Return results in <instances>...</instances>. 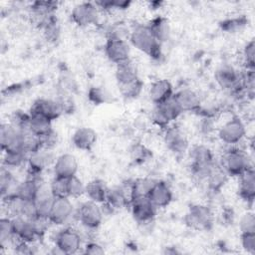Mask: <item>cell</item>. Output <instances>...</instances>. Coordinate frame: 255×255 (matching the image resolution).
I'll list each match as a JSON object with an SVG mask.
<instances>
[{
  "label": "cell",
  "mask_w": 255,
  "mask_h": 255,
  "mask_svg": "<svg viewBox=\"0 0 255 255\" xmlns=\"http://www.w3.org/2000/svg\"><path fill=\"white\" fill-rule=\"evenodd\" d=\"M128 41L138 51L144 53L152 60H159L162 55V44L152 35L147 24H135L130 28Z\"/></svg>",
  "instance_id": "6da1fadb"
},
{
  "label": "cell",
  "mask_w": 255,
  "mask_h": 255,
  "mask_svg": "<svg viewBox=\"0 0 255 255\" xmlns=\"http://www.w3.org/2000/svg\"><path fill=\"white\" fill-rule=\"evenodd\" d=\"M191 174L198 180H206L217 165L212 150L204 144L193 145L188 152Z\"/></svg>",
  "instance_id": "7a4b0ae2"
},
{
  "label": "cell",
  "mask_w": 255,
  "mask_h": 255,
  "mask_svg": "<svg viewBox=\"0 0 255 255\" xmlns=\"http://www.w3.org/2000/svg\"><path fill=\"white\" fill-rule=\"evenodd\" d=\"M230 147L223 153L220 166L227 173L228 176L238 177L248 168L253 167L249 155L241 148L229 145Z\"/></svg>",
  "instance_id": "3957f363"
},
{
  "label": "cell",
  "mask_w": 255,
  "mask_h": 255,
  "mask_svg": "<svg viewBox=\"0 0 255 255\" xmlns=\"http://www.w3.org/2000/svg\"><path fill=\"white\" fill-rule=\"evenodd\" d=\"M214 78L217 85L227 92L232 94L245 93L241 80V72L230 64L223 63L218 66L215 70Z\"/></svg>",
  "instance_id": "277c9868"
},
{
  "label": "cell",
  "mask_w": 255,
  "mask_h": 255,
  "mask_svg": "<svg viewBox=\"0 0 255 255\" xmlns=\"http://www.w3.org/2000/svg\"><path fill=\"white\" fill-rule=\"evenodd\" d=\"M184 222L194 230H209L213 224V213L207 205L192 204L184 216Z\"/></svg>",
  "instance_id": "5b68a950"
},
{
  "label": "cell",
  "mask_w": 255,
  "mask_h": 255,
  "mask_svg": "<svg viewBox=\"0 0 255 255\" xmlns=\"http://www.w3.org/2000/svg\"><path fill=\"white\" fill-rule=\"evenodd\" d=\"M181 114L180 108L174 99L171 98L161 104L154 105L151 112V121L156 127L166 128L173 121L178 119Z\"/></svg>",
  "instance_id": "8992f818"
},
{
  "label": "cell",
  "mask_w": 255,
  "mask_h": 255,
  "mask_svg": "<svg viewBox=\"0 0 255 255\" xmlns=\"http://www.w3.org/2000/svg\"><path fill=\"white\" fill-rule=\"evenodd\" d=\"M55 155L53 149L40 148L39 150L29 154L27 160L28 166V176L33 179L41 180L42 172L49 166H53L55 162Z\"/></svg>",
  "instance_id": "52a82bcc"
},
{
  "label": "cell",
  "mask_w": 255,
  "mask_h": 255,
  "mask_svg": "<svg viewBox=\"0 0 255 255\" xmlns=\"http://www.w3.org/2000/svg\"><path fill=\"white\" fill-rule=\"evenodd\" d=\"M75 216L84 227L87 229L95 230L102 224L104 212L99 206V203L88 200L79 206Z\"/></svg>",
  "instance_id": "ba28073f"
},
{
  "label": "cell",
  "mask_w": 255,
  "mask_h": 255,
  "mask_svg": "<svg viewBox=\"0 0 255 255\" xmlns=\"http://www.w3.org/2000/svg\"><path fill=\"white\" fill-rule=\"evenodd\" d=\"M246 135V127L239 117H232L218 129L219 139L227 145H236Z\"/></svg>",
  "instance_id": "9c48e42d"
},
{
  "label": "cell",
  "mask_w": 255,
  "mask_h": 255,
  "mask_svg": "<svg viewBox=\"0 0 255 255\" xmlns=\"http://www.w3.org/2000/svg\"><path fill=\"white\" fill-rule=\"evenodd\" d=\"M54 243L63 254H75L82 247V237L76 229L64 227L56 233Z\"/></svg>",
  "instance_id": "30bf717a"
},
{
  "label": "cell",
  "mask_w": 255,
  "mask_h": 255,
  "mask_svg": "<svg viewBox=\"0 0 255 255\" xmlns=\"http://www.w3.org/2000/svg\"><path fill=\"white\" fill-rule=\"evenodd\" d=\"M71 19L80 27L96 25L100 19V10L95 2H82L73 8Z\"/></svg>",
  "instance_id": "8fae6325"
},
{
  "label": "cell",
  "mask_w": 255,
  "mask_h": 255,
  "mask_svg": "<svg viewBox=\"0 0 255 255\" xmlns=\"http://www.w3.org/2000/svg\"><path fill=\"white\" fill-rule=\"evenodd\" d=\"M74 215V205L70 197H55L49 220L51 224L62 226L69 222Z\"/></svg>",
  "instance_id": "7c38bea8"
},
{
  "label": "cell",
  "mask_w": 255,
  "mask_h": 255,
  "mask_svg": "<svg viewBox=\"0 0 255 255\" xmlns=\"http://www.w3.org/2000/svg\"><path fill=\"white\" fill-rule=\"evenodd\" d=\"M63 113L64 110L59 100L45 98L36 100L29 110V114L31 116H42L52 122L61 117Z\"/></svg>",
  "instance_id": "4fadbf2b"
},
{
  "label": "cell",
  "mask_w": 255,
  "mask_h": 255,
  "mask_svg": "<svg viewBox=\"0 0 255 255\" xmlns=\"http://www.w3.org/2000/svg\"><path fill=\"white\" fill-rule=\"evenodd\" d=\"M0 143L3 151L6 150H24L23 130L17 128L11 124H2L0 128ZM26 152V151H25Z\"/></svg>",
  "instance_id": "5bb4252c"
},
{
  "label": "cell",
  "mask_w": 255,
  "mask_h": 255,
  "mask_svg": "<svg viewBox=\"0 0 255 255\" xmlns=\"http://www.w3.org/2000/svg\"><path fill=\"white\" fill-rule=\"evenodd\" d=\"M163 140L166 147L175 154H182L188 150L189 142L184 131L176 126H168L164 128Z\"/></svg>",
  "instance_id": "9a60e30c"
},
{
  "label": "cell",
  "mask_w": 255,
  "mask_h": 255,
  "mask_svg": "<svg viewBox=\"0 0 255 255\" xmlns=\"http://www.w3.org/2000/svg\"><path fill=\"white\" fill-rule=\"evenodd\" d=\"M105 54L109 61L115 65H119L130 59V46L126 40L107 39Z\"/></svg>",
  "instance_id": "2e32d148"
},
{
  "label": "cell",
  "mask_w": 255,
  "mask_h": 255,
  "mask_svg": "<svg viewBox=\"0 0 255 255\" xmlns=\"http://www.w3.org/2000/svg\"><path fill=\"white\" fill-rule=\"evenodd\" d=\"M129 206L133 219L141 224L151 222L157 212V208L147 197L132 200Z\"/></svg>",
  "instance_id": "e0dca14e"
},
{
  "label": "cell",
  "mask_w": 255,
  "mask_h": 255,
  "mask_svg": "<svg viewBox=\"0 0 255 255\" xmlns=\"http://www.w3.org/2000/svg\"><path fill=\"white\" fill-rule=\"evenodd\" d=\"M111 210L122 209L130 204V183L125 186L109 188L106 201L102 203Z\"/></svg>",
  "instance_id": "ac0fdd59"
},
{
  "label": "cell",
  "mask_w": 255,
  "mask_h": 255,
  "mask_svg": "<svg viewBox=\"0 0 255 255\" xmlns=\"http://www.w3.org/2000/svg\"><path fill=\"white\" fill-rule=\"evenodd\" d=\"M12 227L15 238L18 240L34 244L40 239L35 231L32 219L22 216H14L12 217Z\"/></svg>",
  "instance_id": "d6986e66"
},
{
  "label": "cell",
  "mask_w": 255,
  "mask_h": 255,
  "mask_svg": "<svg viewBox=\"0 0 255 255\" xmlns=\"http://www.w3.org/2000/svg\"><path fill=\"white\" fill-rule=\"evenodd\" d=\"M54 176L68 179L75 176L78 171V161L74 154L63 153L56 157L53 164Z\"/></svg>",
  "instance_id": "ffe728a7"
},
{
  "label": "cell",
  "mask_w": 255,
  "mask_h": 255,
  "mask_svg": "<svg viewBox=\"0 0 255 255\" xmlns=\"http://www.w3.org/2000/svg\"><path fill=\"white\" fill-rule=\"evenodd\" d=\"M174 101L180 108L181 112H198L201 108V99L199 95L188 88L178 90L173 94Z\"/></svg>",
  "instance_id": "44dd1931"
},
{
  "label": "cell",
  "mask_w": 255,
  "mask_h": 255,
  "mask_svg": "<svg viewBox=\"0 0 255 255\" xmlns=\"http://www.w3.org/2000/svg\"><path fill=\"white\" fill-rule=\"evenodd\" d=\"M238 195L248 204H252L255 198V171L254 167L248 168L238 176Z\"/></svg>",
  "instance_id": "7402d4cb"
},
{
  "label": "cell",
  "mask_w": 255,
  "mask_h": 255,
  "mask_svg": "<svg viewBox=\"0 0 255 255\" xmlns=\"http://www.w3.org/2000/svg\"><path fill=\"white\" fill-rule=\"evenodd\" d=\"M147 198L157 209H160L167 207L171 203L173 194L166 182L162 180H156L150 189Z\"/></svg>",
  "instance_id": "603a6c76"
},
{
  "label": "cell",
  "mask_w": 255,
  "mask_h": 255,
  "mask_svg": "<svg viewBox=\"0 0 255 255\" xmlns=\"http://www.w3.org/2000/svg\"><path fill=\"white\" fill-rule=\"evenodd\" d=\"M174 90L172 84L166 79H160L154 81L148 90L149 100L153 105L161 104L173 97Z\"/></svg>",
  "instance_id": "cb8c5ba5"
},
{
  "label": "cell",
  "mask_w": 255,
  "mask_h": 255,
  "mask_svg": "<svg viewBox=\"0 0 255 255\" xmlns=\"http://www.w3.org/2000/svg\"><path fill=\"white\" fill-rule=\"evenodd\" d=\"M97 132L88 127H82L75 130L72 135L74 146L81 150H91L97 142Z\"/></svg>",
  "instance_id": "d4e9b609"
},
{
  "label": "cell",
  "mask_w": 255,
  "mask_h": 255,
  "mask_svg": "<svg viewBox=\"0 0 255 255\" xmlns=\"http://www.w3.org/2000/svg\"><path fill=\"white\" fill-rule=\"evenodd\" d=\"M115 76L119 86L130 83L139 78L137 68L130 59L124 63L116 65Z\"/></svg>",
  "instance_id": "484cf974"
},
{
  "label": "cell",
  "mask_w": 255,
  "mask_h": 255,
  "mask_svg": "<svg viewBox=\"0 0 255 255\" xmlns=\"http://www.w3.org/2000/svg\"><path fill=\"white\" fill-rule=\"evenodd\" d=\"M108 190L109 187L103 179L95 178L86 184L85 194L87 195L89 200L102 204L106 201Z\"/></svg>",
  "instance_id": "4316f807"
},
{
  "label": "cell",
  "mask_w": 255,
  "mask_h": 255,
  "mask_svg": "<svg viewBox=\"0 0 255 255\" xmlns=\"http://www.w3.org/2000/svg\"><path fill=\"white\" fill-rule=\"evenodd\" d=\"M41 183H42L41 180L27 177L25 180L17 184L14 197H18L22 200H30V201L35 200Z\"/></svg>",
  "instance_id": "83f0119b"
},
{
  "label": "cell",
  "mask_w": 255,
  "mask_h": 255,
  "mask_svg": "<svg viewBox=\"0 0 255 255\" xmlns=\"http://www.w3.org/2000/svg\"><path fill=\"white\" fill-rule=\"evenodd\" d=\"M18 183L19 182H17L11 170L5 166H2L0 172V192L3 201L14 197L15 189Z\"/></svg>",
  "instance_id": "f1b7e54d"
},
{
  "label": "cell",
  "mask_w": 255,
  "mask_h": 255,
  "mask_svg": "<svg viewBox=\"0 0 255 255\" xmlns=\"http://www.w3.org/2000/svg\"><path fill=\"white\" fill-rule=\"evenodd\" d=\"M149 30L151 31L154 38L160 43H164L169 39L170 36V26L166 18L162 16H157L149 21L147 24Z\"/></svg>",
  "instance_id": "f546056e"
},
{
  "label": "cell",
  "mask_w": 255,
  "mask_h": 255,
  "mask_svg": "<svg viewBox=\"0 0 255 255\" xmlns=\"http://www.w3.org/2000/svg\"><path fill=\"white\" fill-rule=\"evenodd\" d=\"M40 27L43 30L45 39L50 43H56L61 37V26L54 15H51L40 21Z\"/></svg>",
  "instance_id": "4dcf8cb0"
},
{
  "label": "cell",
  "mask_w": 255,
  "mask_h": 255,
  "mask_svg": "<svg viewBox=\"0 0 255 255\" xmlns=\"http://www.w3.org/2000/svg\"><path fill=\"white\" fill-rule=\"evenodd\" d=\"M155 182L156 180L152 178H138L133 180L130 183V202L135 199L147 197Z\"/></svg>",
  "instance_id": "1f68e13d"
},
{
  "label": "cell",
  "mask_w": 255,
  "mask_h": 255,
  "mask_svg": "<svg viewBox=\"0 0 255 255\" xmlns=\"http://www.w3.org/2000/svg\"><path fill=\"white\" fill-rule=\"evenodd\" d=\"M31 116V115H30ZM52 121L42 116H31L28 129L39 137L44 136L53 130Z\"/></svg>",
  "instance_id": "d6a6232c"
},
{
  "label": "cell",
  "mask_w": 255,
  "mask_h": 255,
  "mask_svg": "<svg viewBox=\"0 0 255 255\" xmlns=\"http://www.w3.org/2000/svg\"><path fill=\"white\" fill-rule=\"evenodd\" d=\"M29 154L23 150H6L3 151V166L11 169L22 166L27 163Z\"/></svg>",
  "instance_id": "836d02e7"
},
{
  "label": "cell",
  "mask_w": 255,
  "mask_h": 255,
  "mask_svg": "<svg viewBox=\"0 0 255 255\" xmlns=\"http://www.w3.org/2000/svg\"><path fill=\"white\" fill-rule=\"evenodd\" d=\"M58 2L55 1H35L32 2L30 8L32 13L40 18V21L44 18H47L51 15H54V12L57 10Z\"/></svg>",
  "instance_id": "e575fe53"
},
{
  "label": "cell",
  "mask_w": 255,
  "mask_h": 255,
  "mask_svg": "<svg viewBox=\"0 0 255 255\" xmlns=\"http://www.w3.org/2000/svg\"><path fill=\"white\" fill-rule=\"evenodd\" d=\"M227 176H228L227 173L223 170L220 164L217 163V165L213 168V170L211 171V173L206 179L208 187L212 191H219L222 188V186L225 184L227 180Z\"/></svg>",
  "instance_id": "d590c367"
},
{
  "label": "cell",
  "mask_w": 255,
  "mask_h": 255,
  "mask_svg": "<svg viewBox=\"0 0 255 255\" xmlns=\"http://www.w3.org/2000/svg\"><path fill=\"white\" fill-rule=\"evenodd\" d=\"M130 29L124 22L113 23L107 30V39H116V40H126L129 38Z\"/></svg>",
  "instance_id": "8d00e7d4"
},
{
  "label": "cell",
  "mask_w": 255,
  "mask_h": 255,
  "mask_svg": "<svg viewBox=\"0 0 255 255\" xmlns=\"http://www.w3.org/2000/svg\"><path fill=\"white\" fill-rule=\"evenodd\" d=\"M119 89L124 98L128 100H133L141 94L143 89V83L139 78H137L130 83L119 86Z\"/></svg>",
  "instance_id": "74e56055"
},
{
  "label": "cell",
  "mask_w": 255,
  "mask_h": 255,
  "mask_svg": "<svg viewBox=\"0 0 255 255\" xmlns=\"http://www.w3.org/2000/svg\"><path fill=\"white\" fill-rule=\"evenodd\" d=\"M89 101L94 105H103L110 102L111 95L110 93L103 87L93 86L89 89L87 93Z\"/></svg>",
  "instance_id": "f35d334b"
},
{
  "label": "cell",
  "mask_w": 255,
  "mask_h": 255,
  "mask_svg": "<svg viewBox=\"0 0 255 255\" xmlns=\"http://www.w3.org/2000/svg\"><path fill=\"white\" fill-rule=\"evenodd\" d=\"M15 238L13 227H12V218L2 217L0 219V245L5 247L12 239Z\"/></svg>",
  "instance_id": "ab89813d"
},
{
  "label": "cell",
  "mask_w": 255,
  "mask_h": 255,
  "mask_svg": "<svg viewBox=\"0 0 255 255\" xmlns=\"http://www.w3.org/2000/svg\"><path fill=\"white\" fill-rule=\"evenodd\" d=\"M247 24V19L244 16H238L234 18H228L220 23L222 31L228 33H236L241 31Z\"/></svg>",
  "instance_id": "60d3db41"
},
{
  "label": "cell",
  "mask_w": 255,
  "mask_h": 255,
  "mask_svg": "<svg viewBox=\"0 0 255 255\" xmlns=\"http://www.w3.org/2000/svg\"><path fill=\"white\" fill-rule=\"evenodd\" d=\"M68 185V197L70 198H79L85 194L86 184L77 176H72L67 179Z\"/></svg>",
  "instance_id": "b9f144b4"
},
{
  "label": "cell",
  "mask_w": 255,
  "mask_h": 255,
  "mask_svg": "<svg viewBox=\"0 0 255 255\" xmlns=\"http://www.w3.org/2000/svg\"><path fill=\"white\" fill-rule=\"evenodd\" d=\"M30 114L25 113L23 111H14L12 113V115L10 116V122L9 124H11L12 126L16 127L17 128L21 129V130H25L28 129L29 127V122H30Z\"/></svg>",
  "instance_id": "7bdbcfd3"
},
{
  "label": "cell",
  "mask_w": 255,
  "mask_h": 255,
  "mask_svg": "<svg viewBox=\"0 0 255 255\" xmlns=\"http://www.w3.org/2000/svg\"><path fill=\"white\" fill-rule=\"evenodd\" d=\"M244 69H255V43L254 40L248 42L242 52Z\"/></svg>",
  "instance_id": "ee69618b"
},
{
  "label": "cell",
  "mask_w": 255,
  "mask_h": 255,
  "mask_svg": "<svg viewBox=\"0 0 255 255\" xmlns=\"http://www.w3.org/2000/svg\"><path fill=\"white\" fill-rule=\"evenodd\" d=\"M50 188L54 197H68L67 179L54 176L50 183Z\"/></svg>",
  "instance_id": "f6af8a7d"
},
{
  "label": "cell",
  "mask_w": 255,
  "mask_h": 255,
  "mask_svg": "<svg viewBox=\"0 0 255 255\" xmlns=\"http://www.w3.org/2000/svg\"><path fill=\"white\" fill-rule=\"evenodd\" d=\"M239 229L241 233H255V215L253 212L248 211L240 217Z\"/></svg>",
  "instance_id": "bcb514c9"
},
{
  "label": "cell",
  "mask_w": 255,
  "mask_h": 255,
  "mask_svg": "<svg viewBox=\"0 0 255 255\" xmlns=\"http://www.w3.org/2000/svg\"><path fill=\"white\" fill-rule=\"evenodd\" d=\"M240 241L242 248L246 252L250 254L255 253V233H241Z\"/></svg>",
  "instance_id": "7dc6e473"
},
{
  "label": "cell",
  "mask_w": 255,
  "mask_h": 255,
  "mask_svg": "<svg viewBox=\"0 0 255 255\" xmlns=\"http://www.w3.org/2000/svg\"><path fill=\"white\" fill-rule=\"evenodd\" d=\"M40 138H41L42 147H44V148L53 149L56 146L57 142H58V134L54 129L51 130L49 133L45 134L44 136L40 137Z\"/></svg>",
  "instance_id": "c3c4849f"
},
{
  "label": "cell",
  "mask_w": 255,
  "mask_h": 255,
  "mask_svg": "<svg viewBox=\"0 0 255 255\" xmlns=\"http://www.w3.org/2000/svg\"><path fill=\"white\" fill-rule=\"evenodd\" d=\"M149 155V150H147L142 145H134L131 149V157L136 162L144 161Z\"/></svg>",
  "instance_id": "681fc988"
},
{
  "label": "cell",
  "mask_w": 255,
  "mask_h": 255,
  "mask_svg": "<svg viewBox=\"0 0 255 255\" xmlns=\"http://www.w3.org/2000/svg\"><path fill=\"white\" fill-rule=\"evenodd\" d=\"M60 83H61V87H62L61 89L64 92H74L77 89L75 79L72 78L71 75H64L62 77V79L60 80Z\"/></svg>",
  "instance_id": "f907efd6"
},
{
  "label": "cell",
  "mask_w": 255,
  "mask_h": 255,
  "mask_svg": "<svg viewBox=\"0 0 255 255\" xmlns=\"http://www.w3.org/2000/svg\"><path fill=\"white\" fill-rule=\"evenodd\" d=\"M84 253L91 255H101L105 253V249L97 242H89L84 247Z\"/></svg>",
  "instance_id": "816d5d0a"
},
{
  "label": "cell",
  "mask_w": 255,
  "mask_h": 255,
  "mask_svg": "<svg viewBox=\"0 0 255 255\" xmlns=\"http://www.w3.org/2000/svg\"><path fill=\"white\" fill-rule=\"evenodd\" d=\"M131 2L130 1H120V0H113V5H114V10H120L124 11L127 10L130 6Z\"/></svg>",
  "instance_id": "f5cc1de1"
},
{
  "label": "cell",
  "mask_w": 255,
  "mask_h": 255,
  "mask_svg": "<svg viewBox=\"0 0 255 255\" xmlns=\"http://www.w3.org/2000/svg\"><path fill=\"white\" fill-rule=\"evenodd\" d=\"M148 4H149L150 9L156 10V9L160 8V7L163 5V2H162V1H151V2H149Z\"/></svg>",
  "instance_id": "db71d44e"
}]
</instances>
